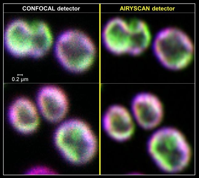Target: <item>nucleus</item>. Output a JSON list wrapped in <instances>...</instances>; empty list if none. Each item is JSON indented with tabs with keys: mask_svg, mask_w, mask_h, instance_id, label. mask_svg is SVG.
I'll list each match as a JSON object with an SVG mask.
<instances>
[{
	"mask_svg": "<svg viewBox=\"0 0 199 178\" xmlns=\"http://www.w3.org/2000/svg\"><path fill=\"white\" fill-rule=\"evenodd\" d=\"M148 149L156 164L168 172L182 170L191 159L190 148L185 138L172 128H164L155 132L149 139Z\"/></svg>",
	"mask_w": 199,
	"mask_h": 178,
	"instance_id": "f257e3e1",
	"label": "nucleus"
},
{
	"mask_svg": "<svg viewBox=\"0 0 199 178\" xmlns=\"http://www.w3.org/2000/svg\"><path fill=\"white\" fill-rule=\"evenodd\" d=\"M55 144L67 160L75 164L87 163L96 153L97 143L89 126L78 120H70L62 124L54 135Z\"/></svg>",
	"mask_w": 199,
	"mask_h": 178,
	"instance_id": "f03ea898",
	"label": "nucleus"
},
{
	"mask_svg": "<svg viewBox=\"0 0 199 178\" xmlns=\"http://www.w3.org/2000/svg\"><path fill=\"white\" fill-rule=\"evenodd\" d=\"M47 43L44 28L41 21L29 23L20 19L7 26L4 43L7 51L16 57H41Z\"/></svg>",
	"mask_w": 199,
	"mask_h": 178,
	"instance_id": "7ed1b4c3",
	"label": "nucleus"
},
{
	"mask_svg": "<svg viewBox=\"0 0 199 178\" xmlns=\"http://www.w3.org/2000/svg\"><path fill=\"white\" fill-rule=\"evenodd\" d=\"M56 56L60 64L72 72H83L92 64L95 47L91 39L77 30L64 32L57 37L54 46Z\"/></svg>",
	"mask_w": 199,
	"mask_h": 178,
	"instance_id": "20e7f679",
	"label": "nucleus"
},
{
	"mask_svg": "<svg viewBox=\"0 0 199 178\" xmlns=\"http://www.w3.org/2000/svg\"><path fill=\"white\" fill-rule=\"evenodd\" d=\"M152 48L159 61L171 69L184 68L193 57L192 42L185 34L177 29L167 28L159 32L154 39Z\"/></svg>",
	"mask_w": 199,
	"mask_h": 178,
	"instance_id": "39448f33",
	"label": "nucleus"
},
{
	"mask_svg": "<svg viewBox=\"0 0 199 178\" xmlns=\"http://www.w3.org/2000/svg\"><path fill=\"white\" fill-rule=\"evenodd\" d=\"M134 116L139 124L145 129L157 126L163 117L162 105L155 95L148 93L136 95L131 102Z\"/></svg>",
	"mask_w": 199,
	"mask_h": 178,
	"instance_id": "423d86ee",
	"label": "nucleus"
},
{
	"mask_svg": "<svg viewBox=\"0 0 199 178\" xmlns=\"http://www.w3.org/2000/svg\"><path fill=\"white\" fill-rule=\"evenodd\" d=\"M37 102L42 115L51 122L61 120L68 111L67 97L63 91L57 87L48 86L42 88L38 93Z\"/></svg>",
	"mask_w": 199,
	"mask_h": 178,
	"instance_id": "0eeeda50",
	"label": "nucleus"
},
{
	"mask_svg": "<svg viewBox=\"0 0 199 178\" xmlns=\"http://www.w3.org/2000/svg\"><path fill=\"white\" fill-rule=\"evenodd\" d=\"M103 128L112 138L118 141L129 139L134 129L133 121L128 110L120 105H113L107 110L102 119Z\"/></svg>",
	"mask_w": 199,
	"mask_h": 178,
	"instance_id": "6e6552de",
	"label": "nucleus"
},
{
	"mask_svg": "<svg viewBox=\"0 0 199 178\" xmlns=\"http://www.w3.org/2000/svg\"><path fill=\"white\" fill-rule=\"evenodd\" d=\"M106 48L116 55L128 53L130 41L129 23L119 18H113L106 23L102 33Z\"/></svg>",
	"mask_w": 199,
	"mask_h": 178,
	"instance_id": "1a4fd4ad",
	"label": "nucleus"
},
{
	"mask_svg": "<svg viewBox=\"0 0 199 178\" xmlns=\"http://www.w3.org/2000/svg\"><path fill=\"white\" fill-rule=\"evenodd\" d=\"M10 121L13 127L23 133H27L35 130L39 123L37 110L30 100L19 98L10 107Z\"/></svg>",
	"mask_w": 199,
	"mask_h": 178,
	"instance_id": "9d476101",
	"label": "nucleus"
},
{
	"mask_svg": "<svg viewBox=\"0 0 199 178\" xmlns=\"http://www.w3.org/2000/svg\"><path fill=\"white\" fill-rule=\"evenodd\" d=\"M129 24L130 42L128 54L138 55L145 51L149 45L150 31L146 24L142 21H133Z\"/></svg>",
	"mask_w": 199,
	"mask_h": 178,
	"instance_id": "9b49d317",
	"label": "nucleus"
}]
</instances>
